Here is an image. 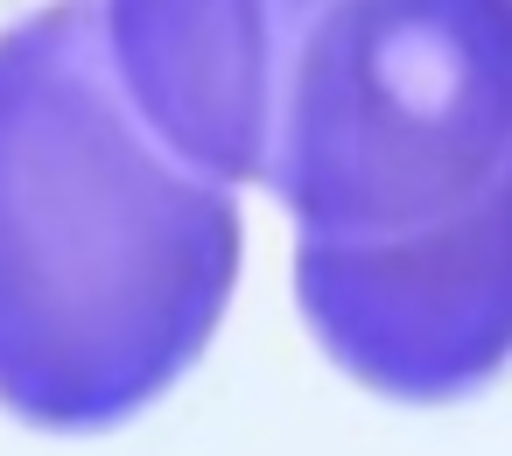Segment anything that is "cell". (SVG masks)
<instances>
[{"label": "cell", "instance_id": "obj_1", "mask_svg": "<svg viewBox=\"0 0 512 456\" xmlns=\"http://www.w3.org/2000/svg\"><path fill=\"white\" fill-rule=\"evenodd\" d=\"M183 162L267 183L316 344L435 407L512 358V0H113Z\"/></svg>", "mask_w": 512, "mask_h": 456}]
</instances>
